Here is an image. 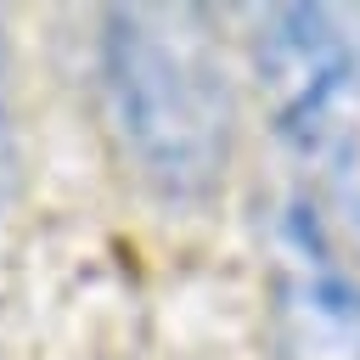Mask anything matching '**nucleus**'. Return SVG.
Segmentation results:
<instances>
[{"label":"nucleus","mask_w":360,"mask_h":360,"mask_svg":"<svg viewBox=\"0 0 360 360\" xmlns=\"http://www.w3.org/2000/svg\"><path fill=\"white\" fill-rule=\"evenodd\" d=\"M101 112L129 174L180 208L208 202L231 169L236 101L202 6H112L96 39Z\"/></svg>","instance_id":"nucleus-1"},{"label":"nucleus","mask_w":360,"mask_h":360,"mask_svg":"<svg viewBox=\"0 0 360 360\" xmlns=\"http://www.w3.org/2000/svg\"><path fill=\"white\" fill-rule=\"evenodd\" d=\"M253 73L276 135L298 158H343L360 118V34L332 6H270L253 34Z\"/></svg>","instance_id":"nucleus-2"},{"label":"nucleus","mask_w":360,"mask_h":360,"mask_svg":"<svg viewBox=\"0 0 360 360\" xmlns=\"http://www.w3.org/2000/svg\"><path fill=\"white\" fill-rule=\"evenodd\" d=\"M270 343L276 360H360V287L309 208H281L270 225Z\"/></svg>","instance_id":"nucleus-3"},{"label":"nucleus","mask_w":360,"mask_h":360,"mask_svg":"<svg viewBox=\"0 0 360 360\" xmlns=\"http://www.w3.org/2000/svg\"><path fill=\"white\" fill-rule=\"evenodd\" d=\"M17 186H22V141H17V96H11V39L0 17V219L17 202Z\"/></svg>","instance_id":"nucleus-4"}]
</instances>
